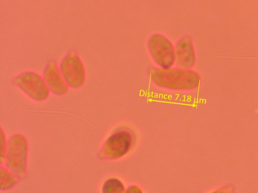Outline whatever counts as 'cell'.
<instances>
[{
    "label": "cell",
    "mask_w": 258,
    "mask_h": 193,
    "mask_svg": "<svg viewBox=\"0 0 258 193\" xmlns=\"http://www.w3.org/2000/svg\"><path fill=\"white\" fill-rule=\"evenodd\" d=\"M150 78L155 85L167 90H195L201 84L199 72L179 67L153 68L150 71Z\"/></svg>",
    "instance_id": "obj_1"
},
{
    "label": "cell",
    "mask_w": 258,
    "mask_h": 193,
    "mask_svg": "<svg viewBox=\"0 0 258 193\" xmlns=\"http://www.w3.org/2000/svg\"><path fill=\"white\" fill-rule=\"evenodd\" d=\"M28 143L26 137L21 134H13L7 144L4 164L19 178L27 174L28 169Z\"/></svg>",
    "instance_id": "obj_2"
},
{
    "label": "cell",
    "mask_w": 258,
    "mask_h": 193,
    "mask_svg": "<svg viewBox=\"0 0 258 193\" xmlns=\"http://www.w3.org/2000/svg\"><path fill=\"white\" fill-rule=\"evenodd\" d=\"M13 84L37 102L46 101L50 94V90L43 76L34 71H25L18 74L13 78Z\"/></svg>",
    "instance_id": "obj_3"
},
{
    "label": "cell",
    "mask_w": 258,
    "mask_h": 193,
    "mask_svg": "<svg viewBox=\"0 0 258 193\" xmlns=\"http://www.w3.org/2000/svg\"><path fill=\"white\" fill-rule=\"evenodd\" d=\"M148 50L157 66L161 69L173 67L176 63V51L171 41L161 33H154L147 41Z\"/></svg>",
    "instance_id": "obj_4"
},
{
    "label": "cell",
    "mask_w": 258,
    "mask_h": 193,
    "mask_svg": "<svg viewBox=\"0 0 258 193\" xmlns=\"http://www.w3.org/2000/svg\"><path fill=\"white\" fill-rule=\"evenodd\" d=\"M134 137L130 131L120 130L108 137L98 153L102 160H117L123 158L132 148Z\"/></svg>",
    "instance_id": "obj_5"
},
{
    "label": "cell",
    "mask_w": 258,
    "mask_h": 193,
    "mask_svg": "<svg viewBox=\"0 0 258 193\" xmlns=\"http://www.w3.org/2000/svg\"><path fill=\"white\" fill-rule=\"evenodd\" d=\"M60 70L69 87L79 88L86 81V69L81 57L72 51L60 62Z\"/></svg>",
    "instance_id": "obj_6"
},
{
    "label": "cell",
    "mask_w": 258,
    "mask_h": 193,
    "mask_svg": "<svg viewBox=\"0 0 258 193\" xmlns=\"http://www.w3.org/2000/svg\"><path fill=\"white\" fill-rule=\"evenodd\" d=\"M43 76L50 91L58 96H62L69 91V85L66 83L59 66L54 61H49L45 66Z\"/></svg>",
    "instance_id": "obj_7"
},
{
    "label": "cell",
    "mask_w": 258,
    "mask_h": 193,
    "mask_svg": "<svg viewBox=\"0 0 258 193\" xmlns=\"http://www.w3.org/2000/svg\"><path fill=\"white\" fill-rule=\"evenodd\" d=\"M176 65L182 69H191L196 63V52L191 38H181L175 46Z\"/></svg>",
    "instance_id": "obj_8"
},
{
    "label": "cell",
    "mask_w": 258,
    "mask_h": 193,
    "mask_svg": "<svg viewBox=\"0 0 258 193\" xmlns=\"http://www.w3.org/2000/svg\"><path fill=\"white\" fill-rule=\"evenodd\" d=\"M0 174H1V190L7 191L16 186L19 182V177L17 175L9 170L7 167H0Z\"/></svg>",
    "instance_id": "obj_9"
},
{
    "label": "cell",
    "mask_w": 258,
    "mask_h": 193,
    "mask_svg": "<svg viewBox=\"0 0 258 193\" xmlns=\"http://www.w3.org/2000/svg\"><path fill=\"white\" fill-rule=\"evenodd\" d=\"M124 185L121 180L117 178L107 179L102 187V193H125Z\"/></svg>",
    "instance_id": "obj_10"
},
{
    "label": "cell",
    "mask_w": 258,
    "mask_h": 193,
    "mask_svg": "<svg viewBox=\"0 0 258 193\" xmlns=\"http://www.w3.org/2000/svg\"><path fill=\"white\" fill-rule=\"evenodd\" d=\"M0 152H1V162L4 164V160H5L6 154H7V144L8 142L6 140L5 134H4V130L1 128V137H0Z\"/></svg>",
    "instance_id": "obj_11"
},
{
    "label": "cell",
    "mask_w": 258,
    "mask_h": 193,
    "mask_svg": "<svg viewBox=\"0 0 258 193\" xmlns=\"http://www.w3.org/2000/svg\"><path fill=\"white\" fill-rule=\"evenodd\" d=\"M211 193H235V188L232 185H225L214 190Z\"/></svg>",
    "instance_id": "obj_12"
},
{
    "label": "cell",
    "mask_w": 258,
    "mask_h": 193,
    "mask_svg": "<svg viewBox=\"0 0 258 193\" xmlns=\"http://www.w3.org/2000/svg\"><path fill=\"white\" fill-rule=\"evenodd\" d=\"M125 193H143V190L138 186V185H130L126 189Z\"/></svg>",
    "instance_id": "obj_13"
}]
</instances>
